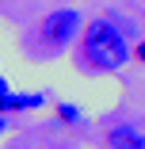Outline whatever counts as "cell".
<instances>
[{
  "instance_id": "6da1fadb",
  "label": "cell",
  "mask_w": 145,
  "mask_h": 149,
  "mask_svg": "<svg viewBox=\"0 0 145 149\" xmlns=\"http://www.w3.org/2000/svg\"><path fill=\"white\" fill-rule=\"evenodd\" d=\"M84 57H88L96 69L114 73V69L126 65L130 46H126V38H122L119 31H114V23H107V19H92L88 27H84Z\"/></svg>"
},
{
  "instance_id": "7a4b0ae2",
  "label": "cell",
  "mask_w": 145,
  "mask_h": 149,
  "mask_svg": "<svg viewBox=\"0 0 145 149\" xmlns=\"http://www.w3.org/2000/svg\"><path fill=\"white\" fill-rule=\"evenodd\" d=\"M80 27H84V19H80L76 8H57V12H50V15L38 23V35H42L50 46H65V42H73V38L80 35Z\"/></svg>"
},
{
  "instance_id": "3957f363",
  "label": "cell",
  "mask_w": 145,
  "mask_h": 149,
  "mask_svg": "<svg viewBox=\"0 0 145 149\" xmlns=\"http://www.w3.org/2000/svg\"><path fill=\"white\" fill-rule=\"evenodd\" d=\"M137 138H141V126L122 123V126H114V130L107 134V149H134V145H137Z\"/></svg>"
},
{
  "instance_id": "277c9868",
  "label": "cell",
  "mask_w": 145,
  "mask_h": 149,
  "mask_svg": "<svg viewBox=\"0 0 145 149\" xmlns=\"http://www.w3.org/2000/svg\"><path fill=\"white\" fill-rule=\"evenodd\" d=\"M46 103V96L42 92H27V96H8V111H31V107H42Z\"/></svg>"
},
{
  "instance_id": "5b68a950",
  "label": "cell",
  "mask_w": 145,
  "mask_h": 149,
  "mask_svg": "<svg viewBox=\"0 0 145 149\" xmlns=\"http://www.w3.org/2000/svg\"><path fill=\"white\" fill-rule=\"evenodd\" d=\"M57 118H61V123H80V107H73V103H57Z\"/></svg>"
},
{
  "instance_id": "8992f818",
  "label": "cell",
  "mask_w": 145,
  "mask_h": 149,
  "mask_svg": "<svg viewBox=\"0 0 145 149\" xmlns=\"http://www.w3.org/2000/svg\"><path fill=\"white\" fill-rule=\"evenodd\" d=\"M137 61H145V42H137Z\"/></svg>"
},
{
  "instance_id": "52a82bcc",
  "label": "cell",
  "mask_w": 145,
  "mask_h": 149,
  "mask_svg": "<svg viewBox=\"0 0 145 149\" xmlns=\"http://www.w3.org/2000/svg\"><path fill=\"white\" fill-rule=\"evenodd\" d=\"M134 149H145V130H141V138H137V145H134Z\"/></svg>"
},
{
  "instance_id": "ba28073f",
  "label": "cell",
  "mask_w": 145,
  "mask_h": 149,
  "mask_svg": "<svg viewBox=\"0 0 145 149\" xmlns=\"http://www.w3.org/2000/svg\"><path fill=\"white\" fill-rule=\"evenodd\" d=\"M0 96H8V84H4V77H0Z\"/></svg>"
},
{
  "instance_id": "9c48e42d",
  "label": "cell",
  "mask_w": 145,
  "mask_h": 149,
  "mask_svg": "<svg viewBox=\"0 0 145 149\" xmlns=\"http://www.w3.org/2000/svg\"><path fill=\"white\" fill-rule=\"evenodd\" d=\"M4 126H8V123H4V111H0V134H4Z\"/></svg>"
}]
</instances>
